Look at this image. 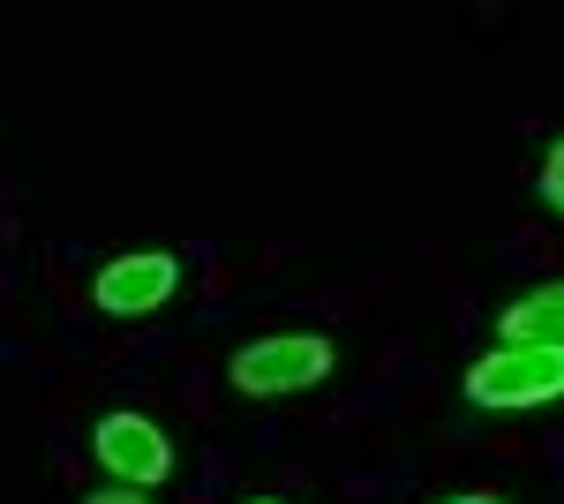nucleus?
Here are the masks:
<instances>
[{
	"mask_svg": "<svg viewBox=\"0 0 564 504\" xmlns=\"http://www.w3.org/2000/svg\"><path fill=\"white\" fill-rule=\"evenodd\" d=\"M181 287V264L166 249H135V256H113L98 279H90V301L106 317H151L159 301Z\"/></svg>",
	"mask_w": 564,
	"mask_h": 504,
	"instance_id": "obj_3",
	"label": "nucleus"
},
{
	"mask_svg": "<svg viewBox=\"0 0 564 504\" xmlns=\"http://www.w3.org/2000/svg\"><path fill=\"white\" fill-rule=\"evenodd\" d=\"M249 504H279V497H249Z\"/></svg>",
	"mask_w": 564,
	"mask_h": 504,
	"instance_id": "obj_9",
	"label": "nucleus"
},
{
	"mask_svg": "<svg viewBox=\"0 0 564 504\" xmlns=\"http://www.w3.org/2000/svg\"><path fill=\"white\" fill-rule=\"evenodd\" d=\"M497 332H505V346H564V279H550V287H534V294H520V301H505Z\"/></svg>",
	"mask_w": 564,
	"mask_h": 504,
	"instance_id": "obj_5",
	"label": "nucleus"
},
{
	"mask_svg": "<svg viewBox=\"0 0 564 504\" xmlns=\"http://www.w3.org/2000/svg\"><path fill=\"white\" fill-rule=\"evenodd\" d=\"M90 444H98V460L121 474V490H151V482H166L174 474V452H166V429L143 415H106L90 429Z\"/></svg>",
	"mask_w": 564,
	"mask_h": 504,
	"instance_id": "obj_4",
	"label": "nucleus"
},
{
	"mask_svg": "<svg viewBox=\"0 0 564 504\" xmlns=\"http://www.w3.org/2000/svg\"><path fill=\"white\" fill-rule=\"evenodd\" d=\"M84 504H151L143 490H98V497H84Z\"/></svg>",
	"mask_w": 564,
	"mask_h": 504,
	"instance_id": "obj_7",
	"label": "nucleus"
},
{
	"mask_svg": "<svg viewBox=\"0 0 564 504\" xmlns=\"http://www.w3.org/2000/svg\"><path fill=\"white\" fill-rule=\"evenodd\" d=\"M467 399L489 415H520L564 399V346H497L467 369Z\"/></svg>",
	"mask_w": 564,
	"mask_h": 504,
	"instance_id": "obj_2",
	"label": "nucleus"
},
{
	"mask_svg": "<svg viewBox=\"0 0 564 504\" xmlns=\"http://www.w3.org/2000/svg\"><path fill=\"white\" fill-rule=\"evenodd\" d=\"M542 204L564 218V136L550 143V159H542Z\"/></svg>",
	"mask_w": 564,
	"mask_h": 504,
	"instance_id": "obj_6",
	"label": "nucleus"
},
{
	"mask_svg": "<svg viewBox=\"0 0 564 504\" xmlns=\"http://www.w3.org/2000/svg\"><path fill=\"white\" fill-rule=\"evenodd\" d=\"M444 504H505V497H444Z\"/></svg>",
	"mask_w": 564,
	"mask_h": 504,
	"instance_id": "obj_8",
	"label": "nucleus"
},
{
	"mask_svg": "<svg viewBox=\"0 0 564 504\" xmlns=\"http://www.w3.org/2000/svg\"><path fill=\"white\" fill-rule=\"evenodd\" d=\"M332 339L324 332H271L257 346H241L234 362H226V377L234 392H249V399H294V392H316V384L332 377Z\"/></svg>",
	"mask_w": 564,
	"mask_h": 504,
	"instance_id": "obj_1",
	"label": "nucleus"
}]
</instances>
